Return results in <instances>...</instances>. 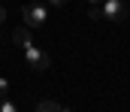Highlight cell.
<instances>
[{"instance_id":"3","label":"cell","mask_w":130,"mask_h":112,"mask_svg":"<svg viewBox=\"0 0 130 112\" xmlns=\"http://www.w3.org/2000/svg\"><path fill=\"white\" fill-rule=\"evenodd\" d=\"M24 58H27V64H30L33 70H48V55H45L39 45L27 42V45H24Z\"/></svg>"},{"instance_id":"9","label":"cell","mask_w":130,"mask_h":112,"mask_svg":"<svg viewBox=\"0 0 130 112\" xmlns=\"http://www.w3.org/2000/svg\"><path fill=\"white\" fill-rule=\"evenodd\" d=\"M100 3H103V0H88V9H97Z\"/></svg>"},{"instance_id":"5","label":"cell","mask_w":130,"mask_h":112,"mask_svg":"<svg viewBox=\"0 0 130 112\" xmlns=\"http://www.w3.org/2000/svg\"><path fill=\"white\" fill-rule=\"evenodd\" d=\"M36 112H70V109L61 106V103H55V100H42V103L36 106Z\"/></svg>"},{"instance_id":"4","label":"cell","mask_w":130,"mask_h":112,"mask_svg":"<svg viewBox=\"0 0 130 112\" xmlns=\"http://www.w3.org/2000/svg\"><path fill=\"white\" fill-rule=\"evenodd\" d=\"M12 39H15V42H18V45L24 49L27 42H33V39H30V27H27V24H21V27H15V30H12Z\"/></svg>"},{"instance_id":"2","label":"cell","mask_w":130,"mask_h":112,"mask_svg":"<svg viewBox=\"0 0 130 112\" xmlns=\"http://www.w3.org/2000/svg\"><path fill=\"white\" fill-rule=\"evenodd\" d=\"M21 15H24V24L33 27V30L45 27V21H48V9H45L42 3H27V6L21 9Z\"/></svg>"},{"instance_id":"6","label":"cell","mask_w":130,"mask_h":112,"mask_svg":"<svg viewBox=\"0 0 130 112\" xmlns=\"http://www.w3.org/2000/svg\"><path fill=\"white\" fill-rule=\"evenodd\" d=\"M0 112H18V106H15L9 97H0Z\"/></svg>"},{"instance_id":"7","label":"cell","mask_w":130,"mask_h":112,"mask_svg":"<svg viewBox=\"0 0 130 112\" xmlns=\"http://www.w3.org/2000/svg\"><path fill=\"white\" fill-rule=\"evenodd\" d=\"M6 94H9V79L0 76V97H6Z\"/></svg>"},{"instance_id":"10","label":"cell","mask_w":130,"mask_h":112,"mask_svg":"<svg viewBox=\"0 0 130 112\" xmlns=\"http://www.w3.org/2000/svg\"><path fill=\"white\" fill-rule=\"evenodd\" d=\"M3 21H6V9L0 6V24H3Z\"/></svg>"},{"instance_id":"8","label":"cell","mask_w":130,"mask_h":112,"mask_svg":"<svg viewBox=\"0 0 130 112\" xmlns=\"http://www.w3.org/2000/svg\"><path fill=\"white\" fill-rule=\"evenodd\" d=\"M70 0H48V6H55V9H64Z\"/></svg>"},{"instance_id":"1","label":"cell","mask_w":130,"mask_h":112,"mask_svg":"<svg viewBox=\"0 0 130 112\" xmlns=\"http://www.w3.org/2000/svg\"><path fill=\"white\" fill-rule=\"evenodd\" d=\"M97 9H100V18L115 21V24H118V21H124V18L130 15V6L124 3V0H103Z\"/></svg>"}]
</instances>
